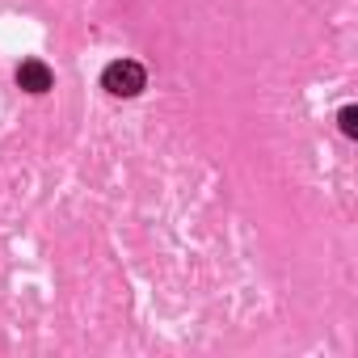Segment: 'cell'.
Returning <instances> with one entry per match:
<instances>
[{
  "label": "cell",
  "instance_id": "cell-1",
  "mask_svg": "<svg viewBox=\"0 0 358 358\" xmlns=\"http://www.w3.org/2000/svg\"><path fill=\"white\" fill-rule=\"evenodd\" d=\"M148 85V72L135 64V59H114L106 72H101V89L114 93V97H139Z\"/></svg>",
  "mask_w": 358,
  "mask_h": 358
},
{
  "label": "cell",
  "instance_id": "cell-2",
  "mask_svg": "<svg viewBox=\"0 0 358 358\" xmlns=\"http://www.w3.org/2000/svg\"><path fill=\"white\" fill-rule=\"evenodd\" d=\"M17 85H22L26 93H47V89H51V68H47L43 59H26V64L17 68Z\"/></svg>",
  "mask_w": 358,
  "mask_h": 358
},
{
  "label": "cell",
  "instance_id": "cell-3",
  "mask_svg": "<svg viewBox=\"0 0 358 358\" xmlns=\"http://www.w3.org/2000/svg\"><path fill=\"white\" fill-rule=\"evenodd\" d=\"M337 122H341V135H350V139H354V135H358V110H354V106H345V110H341V118H337Z\"/></svg>",
  "mask_w": 358,
  "mask_h": 358
}]
</instances>
